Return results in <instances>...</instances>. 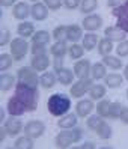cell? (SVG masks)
Segmentation results:
<instances>
[{
	"label": "cell",
	"mask_w": 128,
	"mask_h": 149,
	"mask_svg": "<svg viewBox=\"0 0 128 149\" xmlns=\"http://www.w3.org/2000/svg\"><path fill=\"white\" fill-rule=\"evenodd\" d=\"M39 93L38 87H32L24 83L15 84V93L12 98L8 100L6 110L11 116H23L27 111H35L38 109Z\"/></svg>",
	"instance_id": "6da1fadb"
},
{
	"label": "cell",
	"mask_w": 128,
	"mask_h": 149,
	"mask_svg": "<svg viewBox=\"0 0 128 149\" xmlns=\"http://www.w3.org/2000/svg\"><path fill=\"white\" fill-rule=\"evenodd\" d=\"M47 109H48L51 116L61 118V116L66 115V113L70 111L71 100H70V96H66L65 93H54V95H51L48 98Z\"/></svg>",
	"instance_id": "7a4b0ae2"
},
{
	"label": "cell",
	"mask_w": 128,
	"mask_h": 149,
	"mask_svg": "<svg viewBox=\"0 0 128 149\" xmlns=\"http://www.w3.org/2000/svg\"><path fill=\"white\" fill-rule=\"evenodd\" d=\"M81 137H83V130L74 127V128L63 130L62 133H59L54 139V143H56V148L65 149V148H70L74 143H79Z\"/></svg>",
	"instance_id": "3957f363"
},
{
	"label": "cell",
	"mask_w": 128,
	"mask_h": 149,
	"mask_svg": "<svg viewBox=\"0 0 128 149\" xmlns=\"http://www.w3.org/2000/svg\"><path fill=\"white\" fill-rule=\"evenodd\" d=\"M86 124H88V128L92 130V131H95L99 139L109 140L110 137H112V128H110V125L104 120V118H101L99 115L89 116L88 120H86Z\"/></svg>",
	"instance_id": "277c9868"
},
{
	"label": "cell",
	"mask_w": 128,
	"mask_h": 149,
	"mask_svg": "<svg viewBox=\"0 0 128 149\" xmlns=\"http://www.w3.org/2000/svg\"><path fill=\"white\" fill-rule=\"evenodd\" d=\"M17 80L20 83H24L27 86H32V87H38L39 83V77L36 74V69H33L32 66H23L18 69L17 72Z\"/></svg>",
	"instance_id": "5b68a950"
},
{
	"label": "cell",
	"mask_w": 128,
	"mask_h": 149,
	"mask_svg": "<svg viewBox=\"0 0 128 149\" xmlns=\"http://www.w3.org/2000/svg\"><path fill=\"white\" fill-rule=\"evenodd\" d=\"M92 86H93V78H79V81L72 83L70 93L72 98H81L84 93L89 92Z\"/></svg>",
	"instance_id": "8992f818"
},
{
	"label": "cell",
	"mask_w": 128,
	"mask_h": 149,
	"mask_svg": "<svg viewBox=\"0 0 128 149\" xmlns=\"http://www.w3.org/2000/svg\"><path fill=\"white\" fill-rule=\"evenodd\" d=\"M29 51V44L26 38H15L11 41V54L15 60H21Z\"/></svg>",
	"instance_id": "52a82bcc"
},
{
	"label": "cell",
	"mask_w": 128,
	"mask_h": 149,
	"mask_svg": "<svg viewBox=\"0 0 128 149\" xmlns=\"http://www.w3.org/2000/svg\"><path fill=\"white\" fill-rule=\"evenodd\" d=\"M113 17H116V26L119 29H122L124 32L128 33V2H125L124 5L113 8Z\"/></svg>",
	"instance_id": "ba28073f"
},
{
	"label": "cell",
	"mask_w": 128,
	"mask_h": 149,
	"mask_svg": "<svg viewBox=\"0 0 128 149\" xmlns=\"http://www.w3.org/2000/svg\"><path fill=\"white\" fill-rule=\"evenodd\" d=\"M44 133H45V125L41 120H29L24 125V134L32 139H39Z\"/></svg>",
	"instance_id": "9c48e42d"
},
{
	"label": "cell",
	"mask_w": 128,
	"mask_h": 149,
	"mask_svg": "<svg viewBox=\"0 0 128 149\" xmlns=\"http://www.w3.org/2000/svg\"><path fill=\"white\" fill-rule=\"evenodd\" d=\"M90 69H92V65L88 59H81V60H77L75 65H74V74L77 78H89L90 75Z\"/></svg>",
	"instance_id": "30bf717a"
},
{
	"label": "cell",
	"mask_w": 128,
	"mask_h": 149,
	"mask_svg": "<svg viewBox=\"0 0 128 149\" xmlns=\"http://www.w3.org/2000/svg\"><path fill=\"white\" fill-rule=\"evenodd\" d=\"M3 127L6 130L8 136H11V137L20 134L21 130H23V124H21V120L18 119V116H11L9 119H6Z\"/></svg>",
	"instance_id": "8fae6325"
},
{
	"label": "cell",
	"mask_w": 128,
	"mask_h": 149,
	"mask_svg": "<svg viewBox=\"0 0 128 149\" xmlns=\"http://www.w3.org/2000/svg\"><path fill=\"white\" fill-rule=\"evenodd\" d=\"M81 26H83V29L88 30V32H97L98 29H101V26H102V18L99 15H97V14H90V15H88L86 18L83 20Z\"/></svg>",
	"instance_id": "7c38bea8"
},
{
	"label": "cell",
	"mask_w": 128,
	"mask_h": 149,
	"mask_svg": "<svg viewBox=\"0 0 128 149\" xmlns=\"http://www.w3.org/2000/svg\"><path fill=\"white\" fill-rule=\"evenodd\" d=\"M93 109V100H80L75 104V113L79 118H88Z\"/></svg>",
	"instance_id": "4fadbf2b"
},
{
	"label": "cell",
	"mask_w": 128,
	"mask_h": 149,
	"mask_svg": "<svg viewBox=\"0 0 128 149\" xmlns=\"http://www.w3.org/2000/svg\"><path fill=\"white\" fill-rule=\"evenodd\" d=\"M12 15H14V18L24 21L29 15H32V8L26 3V2H18L17 5H14Z\"/></svg>",
	"instance_id": "5bb4252c"
},
{
	"label": "cell",
	"mask_w": 128,
	"mask_h": 149,
	"mask_svg": "<svg viewBox=\"0 0 128 149\" xmlns=\"http://www.w3.org/2000/svg\"><path fill=\"white\" fill-rule=\"evenodd\" d=\"M104 36L109 38L110 41H113V42H122L127 38V32L119 29L118 26H109V27L104 30Z\"/></svg>",
	"instance_id": "9a60e30c"
},
{
	"label": "cell",
	"mask_w": 128,
	"mask_h": 149,
	"mask_svg": "<svg viewBox=\"0 0 128 149\" xmlns=\"http://www.w3.org/2000/svg\"><path fill=\"white\" fill-rule=\"evenodd\" d=\"M30 65L33 69H36L38 72L41 71H47V68L50 66V59L45 54H36V56H32V60H30Z\"/></svg>",
	"instance_id": "2e32d148"
},
{
	"label": "cell",
	"mask_w": 128,
	"mask_h": 149,
	"mask_svg": "<svg viewBox=\"0 0 128 149\" xmlns=\"http://www.w3.org/2000/svg\"><path fill=\"white\" fill-rule=\"evenodd\" d=\"M32 17H33V20H36V21H44L48 17L47 5L41 3V2H35L32 6Z\"/></svg>",
	"instance_id": "e0dca14e"
},
{
	"label": "cell",
	"mask_w": 128,
	"mask_h": 149,
	"mask_svg": "<svg viewBox=\"0 0 128 149\" xmlns=\"http://www.w3.org/2000/svg\"><path fill=\"white\" fill-rule=\"evenodd\" d=\"M56 75H57V81L61 83V84H63V86H70V84H72V81H74V77H75V74H74V71H71L70 68H61L59 71H56Z\"/></svg>",
	"instance_id": "ac0fdd59"
},
{
	"label": "cell",
	"mask_w": 128,
	"mask_h": 149,
	"mask_svg": "<svg viewBox=\"0 0 128 149\" xmlns=\"http://www.w3.org/2000/svg\"><path fill=\"white\" fill-rule=\"evenodd\" d=\"M77 113H66V115L61 116V119L57 120V125L59 128L62 130H70V128H74L77 125Z\"/></svg>",
	"instance_id": "d6986e66"
},
{
	"label": "cell",
	"mask_w": 128,
	"mask_h": 149,
	"mask_svg": "<svg viewBox=\"0 0 128 149\" xmlns=\"http://www.w3.org/2000/svg\"><path fill=\"white\" fill-rule=\"evenodd\" d=\"M68 50H70V47L66 45L65 41H56L53 45H51L50 48V53L53 54L54 57H59V59H63L65 54L68 53Z\"/></svg>",
	"instance_id": "ffe728a7"
},
{
	"label": "cell",
	"mask_w": 128,
	"mask_h": 149,
	"mask_svg": "<svg viewBox=\"0 0 128 149\" xmlns=\"http://www.w3.org/2000/svg\"><path fill=\"white\" fill-rule=\"evenodd\" d=\"M81 45L86 51H92L98 45V36L93 32H89L86 35H83V41H81Z\"/></svg>",
	"instance_id": "44dd1931"
},
{
	"label": "cell",
	"mask_w": 128,
	"mask_h": 149,
	"mask_svg": "<svg viewBox=\"0 0 128 149\" xmlns=\"http://www.w3.org/2000/svg\"><path fill=\"white\" fill-rule=\"evenodd\" d=\"M81 38H83V30H81L80 26H77V24H70L68 26V30H66V39L68 41L77 42Z\"/></svg>",
	"instance_id": "7402d4cb"
},
{
	"label": "cell",
	"mask_w": 128,
	"mask_h": 149,
	"mask_svg": "<svg viewBox=\"0 0 128 149\" xmlns=\"http://www.w3.org/2000/svg\"><path fill=\"white\" fill-rule=\"evenodd\" d=\"M102 63L110 69H115V71H118V69H121L124 66V63H122V60L119 59V56H112V54L102 56Z\"/></svg>",
	"instance_id": "603a6c76"
},
{
	"label": "cell",
	"mask_w": 128,
	"mask_h": 149,
	"mask_svg": "<svg viewBox=\"0 0 128 149\" xmlns=\"http://www.w3.org/2000/svg\"><path fill=\"white\" fill-rule=\"evenodd\" d=\"M17 33H18L21 38L33 36V35H35V26L29 21H23V23L18 24V27H17Z\"/></svg>",
	"instance_id": "cb8c5ba5"
},
{
	"label": "cell",
	"mask_w": 128,
	"mask_h": 149,
	"mask_svg": "<svg viewBox=\"0 0 128 149\" xmlns=\"http://www.w3.org/2000/svg\"><path fill=\"white\" fill-rule=\"evenodd\" d=\"M106 80V86L110 87V89H116V87H121L122 83H124V77L121 74H116V72H112L104 77Z\"/></svg>",
	"instance_id": "d4e9b609"
},
{
	"label": "cell",
	"mask_w": 128,
	"mask_h": 149,
	"mask_svg": "<svg viewBox=\"0 0 128 149\" xmlns=\"http://www.w3.org/2000/svg\"><path fill=\"white\" fill-rule=\"evenodd\" d=\"M107 66L102 63V62H97L92 65V69H90V75L93 80H101V78H104L107 74Z\"/></svg>",
	"instance_id": "484cf974"
},
{
	"label": "cell",
	"mask_w": 128,
	"mask_h": 149,
	"mask_svg": "<svg viewBox=\"0 0 128 149\" xmlns=\"http://www.w3.org/2000/svg\"><path fill=\"white\" fill-rule=\"evenodd\" d=\"M56 80H57V75L54 72H44L39 77V83L44 89H51V87H54Z\"/></svg>",
	"instance_id": "4316f807"
},
{
	"label": "cell",
	"mask_w": 128,
	"mask_h": 149,
	"mask_svg": "<svg viewBox=\"0 0 128 149\" xmlns=\"http://www.w3.org/2000/svg\"><path fill=\"white\" fill-rule=\"evenodd\" d=\"M51 36L53 35H50L48 32L45 30H38L35 32V35L32 36V44H38V45H47V44L50 42Z\"/></svg>",
	"instance_id": "83f0119b"
},
{
	"label": "cell",
	"mask_w": 128,
	"mask_h": 149,
	"mask_svg": "<svg viewBox=\"0 0 128 149\" xmlns=\"http://www.w3.org/2000/svg\"><path fill=\"white\" fill-rule=\"evenodd\" d=\"M98 53L101 54V56H107V54H110L113 51V41H110L109 38H102V39H99L98 41Z\"/></svg>",
	"instance_id": "f1b7e54d"
},
{
	"label": "cell",
	"mask_w": 128,
	"mask_h": 149,
	"mask_svg": "<svg viewBox=\"0 0 128 149\" xmlns=\"http://www.w3.org/2000/svg\"><path fill=\"white\" fill-rule=\"evenodd\" d=\"M15 77L11 74H2L0 75V89L2 92H8L9 89H12V86H15Z\"/></svg>",
	"instance_id": "f546056e"
},
{
	"label": "cell",
	"mask_w": 128,
	"mask_h": 149,
	"mask_svg": "<svg viewBox=\"0 0 128 149\" xmlns=\"http://www.w3.org/2000/svg\"><path fill=\"white\" fill-rule=\"evenodd\" d=\"M89 96L90 100L97 101V100H102L106 96V86L102 84H93L89 89Z\"/></svg>",
	"instance_id": "4dcf8cb0"
},
{
	"label": "cell",
	"mask_w": 128,
	"mask_h": 149,
	"mask_svg": "<svg viewBox=\"0 0 128 149\" xmlns=\"http://www.w3.org/2000/svg\"><path fill=\"white\" fill-rule=\"evenodd\" d=\"M33 140L35 139H32V137H29V136H23V137H20V139H17L15 140V143H14V148L15 149H32L33 146Z\"/></svg>",
	"instance_id": "1f68e13d"
},
{
	"label": "cell",
	"mask_w": 128,
	"mask_h": 149,
	"mask_svg": "<svg viewBox=\"0 0 128 149\" xmlns=\"http://www.w3.org/2000/svg\"><path fill=\"white\" fill-rule=\"evenodd\" d=\"M110 104H112V101L109 100H99V102L97 104V115H99L101 118H109V113H110Z\"/></svg>",
	"instance_id": "d6a6232c"
},
{
	"label": "cell",
	"mask_w": 128,
	"mask_h": 149,
	"mask_svg": "<svg viewBox=\"0 0 128 149\" xmlns=\"http://www.w3.org/2000/svg\"><path fill=\"white\" fill-rule=\"evenodd\" d=\"M68 53H70V57H71L72 60H79V59H81L83 54H84V48H83V45H80V44L72 42V45L70 47Z\"/></svg>",
	"instance_id": "836d02e7"
},
{
	"label": "cell",
	"mask_w": 128,
	"mask_h": 149,
	"mask_svg": "<svg viewBox=\"0 0 128 149\" xmlns=\"http://www.w3.org/2000/svg\"><path fill=\"white\" fill-rule=\"evenodd\" d=\"M98 8V0H81L80 11L83 14H90Z\"/></svg>",
	"instance_id": "e575fe53"
},
{
	"label": "cell",
	"mask_w": 128,
	"mask_h": 149,
	"mask_svg": "<svg viewBox=\"0 0 128 149\" xmlns=\"http://www.w3.org/2000/svg\"><path fill=\"white\" fill-rule=\"evenodd\" d=\"M14 60L15 59L12 57V54H6V53L0 54V72H5L6 69H9L14 63Z\"/></svg>",
	"instance_id": "d590c367"
},
{
	"label": "cell",
	"mask_w": 128,
	"mask_h": 149,
	"mask_svg": "<svg viewBox=\"0 0 128 149\" xmlns=\"http://www.w3.org/2000/svg\"><path fill=\"white\" fill-rule=\"evenodd\" d=\"M122 110H124V106H122L121 102H112V104H110L109 118H110V119H121Z\"/></svg>",
	"instance_id": "8d00e7d4"
},
{
	"label": "cell",
	"mask_w": 128,
	"mask_h": 149,
	"mask_svg": "<svg viewBox=\"0 0 128 149\" xmlns=\"http://www.w3.org/2000/svg\"><path fill=\"white\" fill-rule=\"evenodd\" d=\"M66 30L68 26H57L53 30V38L56 41H66Z\"/></svg>",
	"instance_id": "74e56055"
},
{
	"label": "cell",
	"mask_w": 128,
	"mask_h": 149,
	"mask_svg": "<svg viewBox=\"0 0 128 149\" xmlns=\"http://www.w3.org/2000/svg\"><path fill=\"white\" fill-rule=\"evenodd\" d=\"M116 53L119 57H125L128 56V41H122V42H118V47H116Z\"/></svg>",
	"instance_id": "f35d334b"
},
{
	"label": "cell",
	"mask_w": 128,
	"mask_h": 149,
	"mask_svg": "<svg viewBox=\"0 0 128 149\" xmlns=\"http://www.w3.org/2000/svg\"><path fill=\"white\" fill-rule=\"evenodd\" d=\"M44 3L47 5V8H48V9H51V11L61 9V6L63 5L62 0H44Z\"/></svg>",
	"instance_id": "ab89813d"
},
{
	"label": "cell",
	"mask_w": 128,
	"mask_h": 149,
	"mask_svg": "<svg viewBox=\"0 0 128 149\" xmlns=\"http://www.w3.org/2000/svg\"><path fill=\"white\" fill-rule=\"evenodd\" d=\"M32 56H36V54H45L47 53V48L45 45H38V44H32Z\"/></svg>",
	"instance_id": "60d3db41"
},
{
	"label": "cell",
	"mask_w": 128,
	"mask_h": 149,
	"mask_svg": "<svg viewBox=\"0 0 128 149\" xmlns=\"http://www.w3.org/2000/svg\"><path fill=\"white\" fill-rule=\"evenodd\" d=\"M63 5L66 9H77L81 5V0H63Z\"/></svg>",
	"instance_id": "b9f144b4"
},
{
	"label": "cell",
	"mask_w": 128,
	"mask_h": 149,
	"mask_svg": "<svg viewBox=\"0 0 128 149\" xmlns=\"http://www.w3.org/2000/svg\"><path fill=\"white\" fill-rule=\"evenodd\" d=\"M9 39H11V32L9 30H3L2 32V38H0V45L5 47L6 44L9 42Z\"/></svg>",
	"instance_id": "7bdbcfd3"
},
{
	"label": "cell",
	"mask_w": 128,
	"mask_h": 149,
	"mask_svg": "<svg viewBox=\"0 0 128 149\" xmlns=\"http://www.w3.org/2000/svg\"><path fill=\"white\" fill-rule=\"evenodd\" d=\"M125 2H128V0H107V6L113 9V8H118V6L124 5Z\"/></svg>",
	"instance_id": "ee69618b"
},
{
	"label": "cell",
	"mask_w": 128,
	"mask_h": 149,
	"mask_svg": "<svg viewBox=\"0 0 128 149\" xmlns=\"http://www.w3.org/2000/svg\"><path fill=\"white\" fill-rule=\"evenodd\" d=\"M61 68H63V60L59 59V57H54V72L59 71Z\"/></svg>",
	"instance_id": "f6af8a7d"
},
{
	"label": "cell",
	"mask_w": 128,
	"mask_h": 149,
	"mask_svg": "<svg viewBox=\"0 0 128 149\" xmlns=\"http://www.w3.org/2000/svg\"><path fill=\"white\" fill-rule=\"evenodd\" d=\"M121 120L124 122V124H127V125H128V107H124L122 115H121Z\"/></svg>",
	"instance_id": "bcb514c9"
},
{
	"label": "cell",
	"mask_w": 128,
	"mask_h": 149,
	"mask_svg": "<svg viewBox=\"0 0 128 149\" xmlns=\"http://www.w3.org/2000/svg\"><path fill=\"white\" fill-rule=\"evenodd\" d=\"M0 5H2L3 8H8V6L17 5V0H0Z\"/></svg>",
	"instance_id": "7dc6e473"
},
{
	"label": "cell",
	"mask_w": 128,
	"mask_h": 149,
	"mask_svg": "<svg viewBox=\"0 0 128 149\" xmlns=\"http://www.w3.org/2000/svg\"><path fill=\"white\" fill-rule=\"evenodd\" d=\"M80 148H81V149H93V148H95V143H92V142H86L84 145H81Z\"/></svg>",
	"instance_id": "c3c4849f"
},
{
	"label": "cell",
	"mask_w": 128,
	"mask_h": 149,
	"mask_svg": "<svg viewBox=\"0 0 128 149\" xmlns=\"http://www.w3.org/2000/svg\"><path fill=\"white\" fill-rule=\"evenodd\" d=\"M6 130H5V127H2V128H0V142H3V140H5V137H6Z\"/></svg>",
	"instance_id": "681fc988"
},
{
	"label": "cell",
	"mask_w": 128,
	"mask_h": 149,
	"mask_svg": "<svg viewBox=\"0 0 128 149\" xmlns=\"http://www.w3.org/2000/svg\"><path fill=\"white\" fill-rule=\"evenodd\" d=\"M124 78L128 80V65H125V68H124Z\"/></svg>",
	"instance_id": "f907efd6"
},
{
	"label": "cell",
	"mask_w": 128,
	"mask_h": 149,
	"mask_svg": "<svg viewBox=\"0 0 128 149\" xmlns=\"http://www.w3.org/2000/svg\"><path fill=\"white\" fill-rule=\"evenodd\" d=\"M0 119H2V120H6V119H5V110H0Z\"/></svg>",
	"instance_id": "816d5d0a"
},
{
	"label": "cell",
	"mask_w": 128,
	"mask_h": 149,
	"mask_svg": "<svg viewBox=\"0 0 128 149\" xmlns=\"http://www.w3.org/2000/svg\"><path fill=\"white\" fill-rule=\"evenodd\" d=\"M127 98H128V89H127Z\"/></svg>",
	"instance_id": "f5cc1de1"
},
{
	"label": "cell",
	"mask_w": 128,
	"mask_h": 149,
	"mask_svg": "<svg viewBox=\"0 0 128 149\" xmlns=\"http://www.w3.org/2000/svg\"><path fill=\"white\" fill-rule=\"evenodd\" d=\"M32 2H38V0H32Z\"/></svg>",
	"instance_id": "db71d44e"
}]
</instances>
